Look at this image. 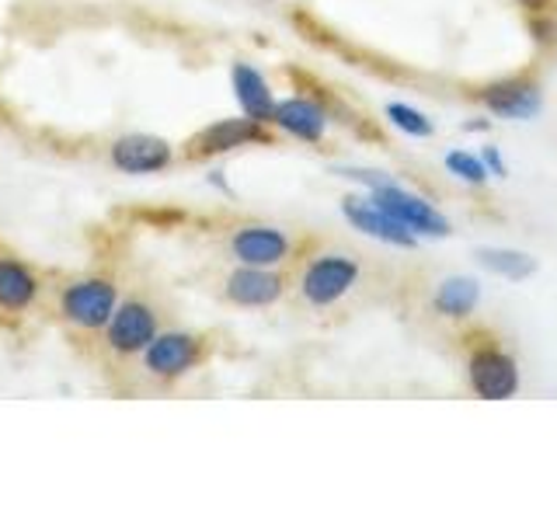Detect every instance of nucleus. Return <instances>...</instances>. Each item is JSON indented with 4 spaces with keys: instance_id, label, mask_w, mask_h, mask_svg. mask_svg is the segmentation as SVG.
<instances>
[{
    "instance_id": "1",
    "label": "nucleus",
    "mask_w": 557,
    "mask_h": 522,
    "mask_svg": "<svg viewBox=\"0 0 557 522\" xmlns=\"http://www.w3.org/2000/svg\"><path fill=\"white\" fill-rule=\"evenodd\" d=\"M60 318L81 331V335H95V331H104V324L112 321V313L119 307V286L104 275H81L70 278V283L60 289Z\"/></svg>"
},
{
    "instance_id": "2",
    "label": "nucleus",
    "mask_w": 557,
    "mask_h": 522,
    "mask_svg": "<svg viewBox=\"0 0 557 522\" xmlns=\"http://www.w3.org/2000/svg\"><path fill=\"white\" fill-rule=\"evenodd\" d=\"M359 275H362L359 258L345 254V251H321L304 265L300 283L296 286H300V296L307 307L327 310V307L342 303L345 296L359 286Z\"/></svg>"
},
{
    "instance_id": "3",
    "label": "nucleus",
    "mask_w": 557,
    "mask_h": 522,
    "mask_svg": "<svg viewBox=\"0 0 557 522\" xmlns=\"http://www.w3.org/2000/svg\"><path fill=\"white\" fill-rule=\"evenodd\" d=\"M370 199L383 209V213H391L400 226H408L418 240H422V237H440L443 240L453 231L449 220L425 196H418V191L397 185L394 178L370 188Z\"/></svg>"
},
{
    "instance_id": "4",
    "label": "nucleus",
    "mask_w": 557,
    "mask_h": 522,
    "mask_svg": "<svg viewBox=\"0 0 557 522\" xmlns=\"http://www.w3.org/2000/svg\"><path fill=\"white\" fill-rule=\"evenodd\" d=\"M161 331V313H157L153 303L147 300H119L112 321L104 324V348L119 359H133V356H144V348L157 338Z\"/></svg>"
},
{
    "instance_id": "5",
    "label": "nucleus",
    "mask_w": 557,
    "mask_h": 522,
    "mask_svg": "<svg viewBox=\"0 0 557 522\" xmlns=\"http://www.w3.org/2000/svg\"><path fill=\"white\" fill-rule=\"evenodd\" d=\"M467 383L481 400H509L519 394V362L495 341H481L467 356Z\"/></svg>"
},
{
    "instance_id": "6",
    "label": "nucleus",
    "mask_w": 557,
    "mask_h": 522,
    "mask_svg": "<svg viewBox=\"0 0 557 522\" xmlns=\"http://www.w3.org/2000/svg\"><path fill=\"white\" fill-rule=\"evenodd\" d=\"M206 356V341L191 331H157V338L144 348V370L147 376L161 380V383H174L188 376Z\"/></svg>"
},
{
    "instance_id": "7",
    "label": "nucleus",
    "mask_w": 557,
    "mask_h": 522,
    "mask_svg": "<svg viewBox=\"0 0 557 522\" xmlns=\"http://www.w3.org/2000/svg\"><path fill=\"white\" fill-rule=\"evenodd\" d=\"M226 251L237 265H261V269H278L286 265L293 254V237L283 226L272 223H240L226 237Z\"/></svg>"
},
{
    "instance_id": "8",
    "label": "nucleus",
    "mask_w": 557,
    "mask_h": 522,
    "mask_svg": "<svg viewBox=\"0 0 557 522\" xmlns=\"http://www.w3.org/2000/svg\"><path fill=\"white\" fill-rule=\"evenodd\" d=\"M272 144V133L265 122H255L248 115H237V119H216L209 122L206 129H199L196 136L188 139V157L199 161V157H223V153H234L244 147H269Z\"/></svg>"
},
{
    "instance_id": "9",
    "label": "nucleus",
    "mask_w": 557,
    "mask_h": 522,
    "mask_svg": "<svg viewBox=\"0 0 557 522\" xmlns=\"http://www.w3.org/2000/svg\"><path fill=\"white\" fill-rule=\"evenodd\" d=\"M474 98L484 104L487 115L505 119V122H533L540 109H544V91H540V84L527 74L484 84L474 91Z\"/></svg>"
},
{
    "instance_id": "10",
    "label": "nucleus",
    "mask_w": 557,
    "mask_h": 522,
    "mask_svg": "<svg viewBox=\"0 0 557 522\" xmlns=\"http://www.w3.org/2000/svg\"><path fill=\"white\" fill-rule=\"evenodd\" d=\"M109 161L122 174L144 178V174H161L174 164V147L164 136H153V133H126V136L112 139Z\"/></svg>"
},
{
    "instance_id": "11",
    "label": "nucleus",
    "mask_w": 557,
    "mask_h": 522,
    "mask_svg": "<svg viewBox=\"0 0 557 522\" xmlns=\"http://www.w3.org/2000/svg\"><path fill=\"white\" fill-rule=\"evenodd\" d=\"M283 293H286V278L278 275V269L237 265L223 278V296L244 310H265L283 300Z\"/></svg>"
},
{
    "instance_id": "12",
    "label": "nucleus",
    "mask_w": 557,
    "mask_h": 522,
    "mask_svg": "<svg viewBox=\"0 0 557 522\" xmlns=\"http://www.w3.org/2000/svg\"><path fill=\"white\" fill-rule=\"evenodd\" d=\"M342 216L352 223V231L366 234L370 240L391 244V248L411 251L414 244H418V237L408 231V226H400L391 213H383V209L373 199H356V196L342 199Z\"/></svg>"
},
{
    "instance_id": "13",
    "label": "nucleus",
    "mask_w": 557,
    "mask_h": 522,
    "mask_svg": "<svg viewBox=\"0 0 557 522\" xmlns=\"http://www.w3.org/2000/svg\"><path fill=\"white\" fill-rule=\"evenodd\" d=\"M272 126L278 133L300 139V144H321L327 126H331V112L324 109V101H318V98L293 95V98L275 101Z\"/></svg>"
},
{
    "instance_id": "14",
    "label": "nucleus",
    "mask_w": 557,
    "mask_h": 522,
    "mask_svg": "<svg viewBox=\"0 0 557 522\" xmlns=\"http://www.w3.org/2000/svg\"><path fill=\"white\" fill-rule=\"evenodd\" d=\"M42 293V278L22 258L0 254V313H25Z\"/></svg>"
},
{
    "instance_id": "15",
    "label": "nucleus",
    "mask_w": 557,
    "mask_h": 522,
    "mask_svg": "<svg viewBox=\"0 0 557 522\" xmlns=\"http://www.w3.org/2000/svg\"><path fill=\"white\" fill-rule=\"evenodd\" d=\"M231 84H234V98L240 104V112L248 119H255V122H265V126H272L275 95H272L269 77L251 63H234L231 66Z\"/></svg>"
},
{
    "instance_id": "16",
    "label": "nucleus",
    "mask_w": 557,
    "mask_h": 522,
    "mask_svg": "<svg viewBox=\"0 0 557 522\" xmlns=\"http://www.w3.org/2000/svg\"><path fill=\"white\" fill-rule=\"evenodd\" d=\"M481 307V283L474 275H446L432 293V310L446 321H467Z\"/></svg>"
},
{
    "instance_id": "17",
    "label": "nucleus",
    "mask_w": 557,
    "mask_h": 522,
    "mask_svg": "<svg viewBox=\"0 0 557 522\" xmlns=\"http://www.w3.org/2000/svg\"><path fill=\"white\" fill-rule=\"evenodd\" d=\"M474 258L484 272L509 278V283H522V278H530L536 272V258L516 248H478Z\"/></svg>"
},
{
    "instance_id": "18",
    "label": "nucleus",
    "mask_w": 557,
    "mask_h": 522,
    "mask_svg": "<svg viewBox=\"0 0 557 522\" xmlns=\"http://www.w3.org/2000/svg\"><path fill=\"white\" fill-rule=\"evenodd\" d=\"M383 115H387V122L397 133H405L411 139H429L435 133V119H429L422 109H414L408 101H391L387 109H383Z\"/></svg>"
},
{
    "instance_id": "19",
    "label": "nucleus",
    "mask_w": 557,
    "mask_h": 522,
    "mask_svg": "<svg viewBox=\"0 0 557 522\" xmlns=\"http://www.w3.org/2000/svg\"><path fill=\"white\" fill-rule=\"evenodd\" d=\"M446 171L453 174L457 182H463V185H474V188H481V185H487V167H484V161H481V153H470V150H463V147H457V150H449L446 153Z\"/></svg>"
},
{
    "instance_id": "20",
    "label": "nucleus",
    "mask_w": 557,
    "mask_h": 522,
    "mask_svg": "<svg viewBox=\"0 0 557 522\" xmlns=\"http://www.w3.org/2000/svg\"><path fill=\"white\" fill-rule=\"evenodd\" d=\"M335 174H342V178H348V182H359L366 188H376L391 178L387 171H370V167H335Z\"/></svg>"
},
{
    "instance_id": "21",
    "label": "nucleus",
    "mask_w": 557,
    "mask_h": 522,
    "mask_svg": "<svg viewBox=\"0 0 557 522\" xmlns=\"http://www.w3.org/2000/svg\"><path fill=\"white\" fill-rule=\"evenodd\" d=\"M481 161H484V167H487L492 178H509V164H505V157H502V150L495 144H487L481 150Z\"/></svg>"
},
{
    "instance_id": "22",
    "label": "nucleus",
    "mask_w": 557,
    "mask_h": 522,
    "mask_svg": "<svg viewBox=\"0 0 557 522\" xmlns=\"http://www.w3.org/2000/svg\"><path fill=\"white\" fill-rule=\"evenodd\" d=\"M516 4L527 11V14H550L557 0H516Z\"/></svg>"
},
{
    "instance_id": "23",
    "label": "nucleus",
    "mask_w": 557,
    "mask_h": 522,
    "mask_svg": "<svg viewBox=\"0 0 557 522\" xmlns=\"http://www.w3.org/2000/svg\"><path fill=\"white\" fill-rule=\"evenodd\" d=\"M492 126V119H478V122H467V133H484Z\"/></svg>"
}]
</instances>
